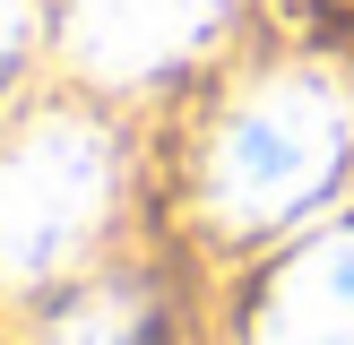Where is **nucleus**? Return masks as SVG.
Instances as JSON below:
<instances>
[{
    "label": "nucleus",
    "mask_w": 354,
    "mask_h": 345,
    "mask_svg": "<svg viewBox=\"0 0 354 345\" xmlns=\"http://www.w3.org/2000/svg\"><path fill=\"white\" fill-rule=\"evenodd\" d=\"M346 95L311 69L294 78H268L259 95H242L225 112L216 147H207V207H216L234 233H259V224H286L337 181L346 164Z\"/></svg>",
    "instance_id": "1"
},
{
    "label": "nucleus",
    "mask_w": 354,
    "mask_h": 345,
    "mask_svg": "<svg viewBox=\"0 0 354 345\" xmlns=\"http://www.w3.org/2000/svg\"><path fill=\"white\" fill-rule=\"evenodd\" d=\"M104 207H113V138L69 112L26 121L0 147V285L61 276L104 233Z\"/></svg>",
    "instance_id": "2"
},
{
    "label": "nucleus",
    "mask_w": 354,
    "mask_h": 345,
    "mask_svg": "<svg viewBox=\"0 0 354 345\" xmlns=\"http://www.w3.org/2000/svg\"><path fill=\"white\" fill-rule=\"evenodd\" d=\"M225 0H69V52L95 78H156L182 61Z\"/></svg>",
    "instance_id": "3"
},
{
    "label": "nucleus",
    "mask_w": 354,
    "mask_h": 345,
    "mask_svg": "<svg viewBox=\"0 0 354 345\" xmlns=\"http://www.w3.org/2000/svg\"><path fill=\"white\" fill-rule=\"evenodd\" d=\"M251 345H354V224L303 241L268 276Z\"/></svg>",
    "instance_id": "4"
},
{
    "label": "nucleus",
    "mask_w": 354,
    "mask_h": 345,
    "mask_svg": "<svg viewBox=\"0 0 354 345\" xmlns=\"http://www.w3.org/2000/svg\"><path fill=\"white\" fill-rule=\"evenodd\" d=\"M44 345H147V302L138 293H86L78 310H61Z\"/></svg>",
    "instance_id": "5"
},
{
    "label": "nucleus",
    "mask_w": 354,
    "mask_h": 345,
    "mask_svg": "<svg viewBox=\"0 0 354 345\" xmlns=\"http://www.w3.org/2000/svg\"><path fill=\"white\" fill-rule=\"evenodd\" d=\"M17 43H26V0H0V69L17 61Z\"/></svg>",
    "instance_id": "6"
}]
</instances>
